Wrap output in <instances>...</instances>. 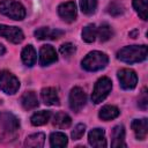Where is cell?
I'll return each mask as SVG.
<instances>
[{
	"instance_id": "7402d4cb",
	"label": "cell",
	"mask_w": 148,
	"mask_h": 148,
	"mask_svg": "<svg viewBox=\"0 0 148 148\" xmlns=\"http://www.w3.org/2000/svg\"><path fill=\"white\" fill-rule=\"evenodd\" d=\"M72 124L71 117L65 112H58L53 117V125L58 128H67Z\"/></svg>"
},
{
	"instance_id": "8fae6325",
	"label": "cell",
	"mask_w": 148,
	"mask_h": 148,
	"mask_svg": "<svg viewBox=\"0 0 148 148\" xmlns=\"http://www.w3.org/2000/svg\"><path fill=\"white\" fill-rule=\"evenodd\" d=\"M58 60L56 50L51 45H43L39 50V65L47 66Z\"/></svg>"
},
{
	"instance_id": "ac0fdd59",
	"label": "cell",
	"mask_w": 148,
	"mask_h": 148,
	"mask_svg": "<svg viewBox=\"0 0 148 148\" xmlns=\"http://www.w3.org/2000/svg\"><path fill=\"white\" fill-rule=\"evenodd\" d=\"M21 58H22V61L25 66H28V67L34 66L35 62H36V58H37L34 46L32 45H27L21 52Z\"/></svg>"
},
{
	"instance_id": "4dcf8cb0",
	"label": "cell",
	"mask_w": 148,
	"mask_h": 148,
	"mask_svg": "<svg viewBox=\"0 0 148 148\" xmlns=\"http://www.w3.org/2000/svg\"><path fill=\"white\" fill-rule=\"evenodd\" d=\"M139 106L142 109V110H146L147 109V105H148V95H147V88H143L140 96H139V102H138Z\"/></svg>"
},
{
	"instance_id": "d6a6232c",
	"label": "cell",
	"mask_w": 148,
	"mask_h": 148,
	"mask_svg": "<svg viewBox=\"0 0 148 148\" xmlns=\"http://www.w3.org/2000/svg\"><path fill=\"white\" fill-rule=\"evenodd\" d=\"M138 34V30H135V31H133V32H131L130 34V36H133V38H135V35Z\"/></svg>"
},
{
	"instance_id": "44dd1931",
	"label": "cell",
	"mask_w": 148,
	"mask_h": 148,
	"mask_svg": "<svg viewBox=\"0 0 148 148\" xmlns=\"http://www.w3.org/2000/svg\"><path fill=\"white\" fill-rule=\"evenodd\" d=\"M51 118V112L50 111H38L36 113H34L30 118L31 120V124L34 126H42V125H45Z\"/></svg>"
},
{
	"instance_id": "f1b7e54d",
	"label": "cell",
	"mask_w": 148,
	"mask_h": 148,
	"mask_svg": "<svg viewBox=\"0 0 148 148\" xmlns=\"http://www.w3.org/2000/svg\"><path fill=\"white\" fill-rule=\"evenodd\" d=\"M75 51H76V47H75V45L72 44V43H65V44H62V45L60 46V49H59V52H60L61 56H64L65 58H69L71 56H73V54L75 53Z\"/></svg>"
},
{
	"instance_id": "2e32d148",
	"label": "cell",
	"mask_w": 148,
	"mask_h": 148,
	"mask_svg": "<svg viewBox=\"0 0 148 148\" xmlns=\"http://www.w3.org/2000/svg\"><path fill=\"white\" fill-rule=\"evenodd\" d=\"M112 141H111V146L112 147H126L125 142H124V139H125V130H124V126L121 125H118V126H114L113 130H112Z\"/></svg>"
},
{
	"instance_id": "7c38bea8",
	"label": "cell",
	"mask_w": 148,
	"mask_h": 148,
	"mask_svg": "<svg viewBox=\"0 0 148 148\" xmlns=\"http://www.w3.org/2000/svg\"><path fill=\"white\" fill-rule=\"evenodd\" d=\"M35 37L37 39H40V40H44V39H58L60 38L61 36L65 35V32L62 30H59V29H51V28H47V27H42L37 30H35Z\"/></svg>"
},
{
	"instance_id": "8992f818",
	"label": "cell",
	"mask_w": 148,
	"mask_h": 148,
	"mask_svg": "<svg viewBox=\"0 0 148 148\" xmlns=\"http://www.w3.org/2000/svg\"><path fill=\"white\" fill-rule=\"evenodd\" d=\"M86 102L87 96L84 90L80 87H74L69 92V108L74 112H79L86 105Z\"/></svg>"
},
{
	"instance_id": "7a4b0ae2",
	"label": "cell",
	"mask_w": 148,
	"mask_h": 148,
	"mask_svg": "<svg viewBox=\"0 0 148 148\" xmlns=\"http://www.w3.org/2000/svg\"><path fill=\"white\" fill-rule=\"evenodd\" d=\"M109 62V58L105 53L101 51H92L89 52L82 60V67L88 72H96L103 69Z\"/></svg>"
},
{
	"instance_id": "ba28073f",
	"label": "cell",
	"mask_w": 148,
	"mask_h": 148,
	"mask_svg": "<svg viewBox=\"0 0 148 148\" xmlns=\"http://www.w3.org/2000/svg\"><path fill=\"white\" fill-rule=\"evenodd\" d=\"M0 36L5 37L7 40L14 44H18L24 39V35L20 28L6 25V24H0Z\"/></svg>"
},
{
	"instance_id": "e0dca14e",
	"label": "cell",
	"mask_w": 148,
	"mask_h": 148,
	"mask_svg": "<svg viewBox=\"0 0 148 148\" xmlns=\"http://www.w3.org/2000/svg\"><path fill=\"white\" fill-rule=\"evenodd\" d=\"M21 104L23 109L31 110L38 106V98L34 91H25L21 97Z\"/></svg>"
},
{
	"instance_id": "484cf974",
	"label": "cell",
	"mask_w": 148,
	"mask_h": 148,
	"mask_svg": "<svg viewBox=\"0 0 148 148\" xmlns=\"http://www.w3.org/2000/svg\"><path fill=\"white\" fill-rule=\"evenodd\" d=\"M147 2L148 0H133V7L143 21L147 20Z\"/></svg>"
},
{
	"instance_id": "d6986e66",
	"label": "cell",
	"mask_w": 148,
	"mask_h": 148,
	"mask_svg": "<svg viewBox=\"0 0 148 148\" xmlns=\"http://www.w3.org/2000/svg\"><path fill=\"white\" fill-rule=\"evenodd\" d=\"M120 111L117 106L114 105H104L101 110H99V113H98V117L102 119V120H111V119H114L119 116Z\"/></svg>"
},
{
	"instance_id": "cb8c5ba5",
	"label": "cell",
	"mask_w": 148,
	"mask_h": 148,
	"mask_svg": "<svg viewBox=\"0 0 148 148\" xmlns=\"http://www.w3.org/2000/svg\"><path fill=\"white\" fill-rule=\"evenodd\" d=\"M113 35V31H112V28L106 24V23H103L99 25V28H97V34L96 36H98V39L99 42H106L109 40Z\"/></svg>"
},
{
	"instance_id": "4316f807",
	"label": "cell",
	"mask_w": 148,
	"mask_h": 148,
	"mask_svg": "<svg viewBox=\"0 0 148 148\" xmlns=\"http://www.w3.org/2000/svg\"><path fill=\"white\" fill-rule=\"evenodd\" d=\"M80 7L84 14L90 15L96 10L97 0H80Z\"/></svg>"
},
{
	"instance_id": "5b68a950",
	"label": "cell",
	"mask_w": 148,
	"mask_h": 148,
	"mask_svg": "<svg viewBox=\"0 0 148 148\" xmlns=\"http://www.w3.org/2000/svg\"><path fill=\"white\" fill-rule=\"evenodd\" d=\"M20 88L18 79L8 71L0 72V90L8 95L15 94Z\"/></svg>"
},
{
	"instance_id": "83f0119b",
	"label": "cell",
	"mask_w": 148,
	"mask_h": 148,
	"mask_svg": "<svg viewBox=\"0 0 148 148\" xmlns=\"http://www.w3.org/2000/svg\"><path fill=\"white\" fill-rule=\"evenodd\" d=\"M125 12V8L120 1H112L108 6V13L113 16H119Z\"/></svg>"
},
{
	"instance_id": "d4e9b609",
	"label": "cell",
	"mask_w": 148,
	"mask_h": 148,
	"mask_svg": "<svg viewBox=\"0 0 148 148\" xmlns=\"http://www.w3.org/2000/svg\"><path fill=\"white\" fill-rule=\"evenodd\" d=\"M97 28L95 24H88L82 30V39L87 43H92L96 39Z\"/></svg>"
},
{
	"instance_id": "3957f363",
	"label": "cell",
	"mask_w": 148,
	"mask_h": 148,
	"mask_svg": "<svg viewBox=\"0 0 148 148\" xmlns=\"http://www.w3.org/2000/svg\"><path fill=\"white\" fill-rule=\"evenodd\" d=\"M0 13L12 20L21 21L25 16L24 7L15 0H1L0 1Z\"/></svg>"
},
{
	"instance_id": "ffe728a7",
	"label": "cell",
	"mask_w": 148,
	"mask_h": 148,
	"mask_svg": "<svg viewBox=\"0 0 148 148\" xmlns=\"http://www.w3.org/2000/svg\"><path fill=\"white\" fill-rule=\"evenodd\" d=\"M45 141V135L44 133H34L29 136H27L24 141L25 147H31V148H40L44 146Z\"/></svg>"
},
{
	"instance_id": "6da1fadb",
	"label": "cell",
	"mask_w": 148,
	"mask_h": 148,
	"mask_svg": "<svg viewBox=\"0 0 148 148\" xmlns=\"http://www.w3.org/2000/svg\"><path fill=\"white\" fill-rule=\"evenodd\" d=\"M117 58L126 64H135L146 60L147 46L146 45H130L120 49L117 53Z\"/></svg>"
},
{
	"instance_id": "9c48e42d",
	"label": "cell",
	"mask_w": 148,
	"mask_h": 148,
	"mask_svg": "<svg viewBox=\"0 0 148 148\" xmlns=\"http://www.w3.org/2000/svg\"><path fill=\"white\" fill-rule=\"evenodd\" d=\"M58 14L65 22H73L76 18V5L74 1H67L58 7Z\"/></svg>"
},
{
	"instance_id": "5bb4252c",
	"label": "cell",
	"mask_w": 148,
	"mask_h": 148,
	"mask_svg": "<svg viewBox=\"0 0 148 148\" xmlns=\"http://www.w3.org/2000/svg\"><path fill=\"white\" fill-rule=\"evenodd\" d=\"M131 127H132L136 139H139V140L146 139L147 133H148V120H147V118L134 119L131 124Z\"/></svg>"
},
{
	"instance_id": "1f68e13d",
	"label": "cell",
	"mask_w": 148,
	"mask_h": 148,
	"mask_svg": "<svg viewBox=\"0 0 148 148\" xmlns=\"http://www.w3.org/2000/svg\"><path fill=\"white\" fill-rule=\"evenodd\" d=\"M6 52V49H5V46L2 45V44H0V57L1 56H3V53Z\"/></svg>"
},
{
	"instance_id": "4fadbf2b",
	"label": "cell",
	"mask_w": 148,
	"mask_h": 148,
	"mask_svg": "<svg viewBox=\"0 0 148 148\" xmlns=\"http://www.w3.org/2000/svg\"><path fill=\"white\" fill-rule=\"evenodd\" d=\"M0 121H1V125L6 133H13L20 127L18 119L14 114L8 113V112L0 114Z\"/></svg>"
},
{
	"instance_id": "9a60e30c",
	"label": "cell",
	"mask_w": 148,
	"mask_h": 148,
	"mask_svg": "<svg viewBox=\"0 0 148 148\" xmlns=\"http://www.w3.org/2000/svg\"><path fill=\"white\" fill-rule=\"evenodd\" d=\"M40 98L45 105H59V96L56 88L47 87L43 88L40 91Z\"/></svg>"
},
{
	"instance_id": "277c9868",
	"label": "cell",
	"mask_w": 148,
	"mask_h": 148,
	"mask_svg": "<svg viewBox=\"0 0 148 148\" xmlns=\"http://www.w3.org/2000/svg\"><path fill=\"white\" fill-rule=\"evenodd\" d=\"M111 89H112L111 80L106 76L101 77L95 83V87H94V90H92V94H91V101L95 104H98V103L103 102L106 98V96L110 94Z\"/></svg>"
},
{
	"instance_id": "603a6c76",
	"label": "cell",
	"mask_w": 148,
	"mask_h": 148,
	"mask_svg": "<svg viewBox=\"0 0 148 148\" xmlns=\"http://www.w3.org/2000/svg\"><path fill=\"white\" fill-rule=\"evenodd\" d=\"M67 136L61 132H53L50 135V145L51 147H65L67 146Z\"/></svg>"
},
{
	"instance_id": "f546056e",
	"label": "cell",
	"mask_w": 148,
	"mask_h": 148,
	"mask_svg": "<svg viewBox=\"0 0 148 148\" xmlns=\"http://www.w3.org/2000/svg\"><path fill=\"white\" fill-rule=\"evenodd\" d=\"M84 132H86V125H84V124H77V125L74 127V130L72 131V139H73V140H79V139H81V138L83 136Z\"/></svg>"
},
{
	"instance_id": "30bf717a",
	"label": "cell",
	"mask_w": 148,
	"mask_h": 148,
	"mask_svg": "<svg viewBox=\"0 0 148 148\" xmlns=\"http://www.w3.org/2000/svg\"><path fill=\"white\" fill-rule=\"evenodd\" d=\"M89 145L95 148H105L106 147V139L105 132L103 128H94L88 134Z\"/></svg>"
},
{
	"instance_id": "52a82bcc",
	"label": "cell",
	"mask_w": 148,
	"mask_h": 148,
	"mask_svg": "<svg viewBox=\"0 0 148 148\" xmlns=\"http://www.w3.org/2000/svg\"><path fill=\"white\" fill-rule=\"evenodd\" d=\"M118 80L120 83V87L125 90L134 89L138 83V76L134 71L130 68H123L118 72Z\"/></svg>"
}]
</instances>
